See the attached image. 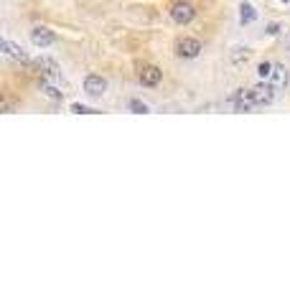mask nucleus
<instances>
[{
    "instance_id": "obj_1",
    "label": "nucleus",
    "mask_w": 290,
    "mask_h": 305,
    "mask_svg": "<svg viewBox=\"0 0 290 305\" xmlns=\"http://www.w3.org/2000/svg\"><path fill=\"white\" fill-rule=\"evenodd\" d=\"M176 54L181 59H196L201 54V41L199 38H181L176 43Z\"/></svg>"
},
{
    "instance_id": "obj_2",
    "label": "nucleus",
    "mask_w": 290,
    "mask_h": 305,
    "mask_svg": "<svg viewBox=\"0 0 290 305\" xmlns=\"http://www.w3.org/2000/svg\"><path fill=\"white\" fill-rule=\"evenodd\" d=\"M194 15H196V10H194V5H191V3H176V5L171 8V18H173L178 26L191 23V20H194Z\"/></svg>"
},
{
    "instance_id": "obj_3",
    "label": "nucleus",
    "mask_w": 290,
    "mask_h": 305,
    "mask_svg": "<svg viewBox=\"0 0 290 305\" xmlns=\"http://www.w3.org/2000/svg\"><path fill=\"white\" fill-rule=\"evenodd\" d=\"M31 41H33V46L46 49V46H54V43H56V33H54L51 28H46V26H36V28L31 31Z\"/></svg>"
},
{
    "instance_id": "obj_4",
    "label": "nucleus",
    "mask_w": 290,
    "mask_h": 305,
    "mask_svg": "<svg viewBox=\"0 0 290 305\" xmlns=\"http://www.w3.org/2000/svg\"><path fill=\"white\" fill-rule=\"evenodd\" d=\"M84 92L89 94V97H102L105 92H107V79L99 74H89L87 79H84Z\"/></svg>"
},
{
    "instance_id": "obj_5",
    "label": "nucleus",
    "mask_w": 290,
    "mask_h": 305,
    "mask_svg": "<svg viewBox=\"0 0 290 305\" xmlns=\"http://www.w3.org/2000/svg\"><path fill=\"white\" fill-rule=\"evenodd\" d=\"M250 97H252L255 107H257V104H270V102L275 99V89H273L270 84H257V86L250 89Z\"/></svg>"
},
{
    "instance_id": "obj_6",
    "label": "nucleus",
    "mask_w": 290,
    "mask_h": 305,
    "mask_svg": "<svg viewBox=\"0 0 290 305\" xmlns=\"http://www.w3.org/2000/svg\"><path fill=\"white\" fill-rule=\"evenodd\" d=\"M0 49H3V54H5L8 59H15V61H23V64H28V61H31V59H28V54H26V49H23V46H18V43H13V41H8V38H3Z\"/></svg>"
},
{
    "instance_id": "obj_7",
    "label": "nucleus",
    "mask_w": 290,
    "mask_h": 305,
    "mask_svg": "<svg viewBox=\"0 0 290 305\" xmlns=\"http://www.w3.org/2000/svg\"><path fill=\"white\" fill-rule=\"evenodd\" d=\"M160 79H163V72L158 67H153V64H148V67L140 69V84L143 86H158Z\"/></svg>"
},
{
    "instance_id": "obj_8",
    "label": "nucleus",
    "mask_w": 290,
    "mask_h": 305,
    "mask_svg": "<svg viewBox=\"0 0 290 305\" xmlns=\"http://www.w3.org/2000/svg\"><path fill=\"white\" fill-rule=\"evenodd\" d=\"M36 67L49 76V79H54V81H59V79H61V69H59V64H56V61H51V59H46V56L36 59Z\"/></svg>"
},
{
    "instance_id": "obj_9",
    "label": "nucleus",
    "mask_w": 290,
    "mask_h": 305,
    "mask_svg": "<svg viewBox=\"0 0 290 305\" xmlns=\"http://www.w3.org/2000/svg\"><path fill=\"white\" fill-rule=\"evenodd\" d=\"M270 79H273V84H275V86H285V84L290 81L288 67H285V64H275V67H273V74H270Z\"/></svg>"
},
{
    "instance_id": "obj_10",
    "label": "nucleus",
    "mask_w": 290,
    "mask_h": 305,
    "mask_svg": "<svg viewBox=\"0 0 290 305\" xmlns=\"http://www.w3.org/2000/svg\"><path fill=\"white\" fill-rule=\"evenodd\" d=\"M239 20H242V23H255V20H257V10H255L250 3H242V5H239Z\"/></svg>"
},
{
    "instance_id": "obj_11",
    "label": "nucleus",
    "mask_w": 290,
    "mask_h": 305,
    "mask_svg": "<svg viewBox=\"0 0 290 305\" xmlns=\"http://www.w3.org/2000/svg\"><path fill=\"white\" fill-rule=\"evenodd\" d=\"M41 92H44L49 99H61V97H64V92H61L56 84H51L49 79H44V81H41Z\"/></svg>"
},
{
    "instance_id": "obj_12",
    "label": "nucleus",
    "mask_w": 290,
    "mask_h": 305,
    "mask_svg": "<svg viewBox=\"0 0 290 305\" xmlns=\"http://www.w3.org/2000/svg\"><path fill=\"white\" fill-rule=\"evenodd\" d=\"M128 107H130L133 112H138V115H145V112H148V104L140 102V99H130V102H128Z\"/></svg>"
},
{
    "instance_id": "obj_13",
    "label": "nucleus",
    "mask_w": 290,
    "mask_h": 305,
    "mask_svg": "<svg viewBox=\"0 0 290 305\" xmlns=\"http://www.w3.org/2000/svg\"><path fill=\"white\" fill-rule=\"evenodd\" d=\"M273 67H275V64H270V61H262V64L257 67V74L262 76V79H270V74H273Z\"/></svg>"
},
{
    "instance_id": "obj_14",
    "label": "nucleus",
    "mask_w": 290,
    "mask_h": 305,
    "mask_svg": "<svg viewBox=\"0 0 290 305\" xmlns=\"http://www.w3.org/2000/svg\"><path fill=\"white\" fill-rule=\"evenodd\" d=\"M247 59H250V49H239V54H232V61L234 64H242Z\"/></svg>"
},
{
    "instance_id": "obj_15",
    "label": "nucleus",
    "mask_w": 290,
    "mask_h": 305,
    "mask_svg": "<svg viewBox=\"0 0 290 305\" xmlns=\"http://www.w3.org/2000/svg\"><path fill=\"white\" fill-rule=\"evenodd\" d=\"M72 112H74V115H94L97 110H92V107H84V104H72Z\"/></svg>"
}]
</instances>
